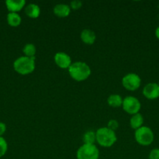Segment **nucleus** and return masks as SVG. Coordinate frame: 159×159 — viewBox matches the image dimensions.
<instances>
[{
  "label": "nucleus",
  "mask_w": 159,
  "mask_h": 159,
  "mask_svg": "<svg viewBox=\"0 0 159 159\" xmlns=\"http://www.w3.org/2000/svg\"><path fill=\"white\" fill-rule=\"evenodd\" d=\"M26 5L25 0H7L6 1V6L9 12H20Z\"/></svg>",
  "instance_id": "9d476101"
},
{
  "label": "nucleus",
  "mask_w": 159,
  "mask_h": 159,
  "mask_svg": "<svg viewBox=\"0 0 159 159\" xmlns=\"http://www.w3.org/2000/svg\"><path fill=\"white\" fill-rule=\"evenodd\" d=\"M123 86L128 91H136L141 85V79L136 73H128L122 79Z\"/></svg>",
  "instance_id": "0eeeda50"
},
{
  "label": "nucleus",
  "mask_w": 159,
  "mask_h": 159,
  "mask_svg": "<svg viewBox=\"0 0 159 159\" xmlns=\"http://www.w3.org/2000/svg\"><path fill=\"white\" fill-rule=\"evenodd\" d=\"M13 68L18 74L26 75L35 69V57L22 56L16 59L13 62Z\"/></svg>",
  "instance_id": "7ed1b4c3"
},
{
  "label": "nucleus",
  "mask_w": 159,
  "mask_h": 159,
  "mask_svg": "<svg viewBox=\"0 0 159 159\" xmlns=\"http://www.w3.org/2000/svg\"><path fill=\"white\" fill-rule=\"evenodd\" d=\"M83 141L84 144H94L96 142V133L92 130L87 131L83 136Z\"/></svg>",
  "instance_id": "a211bd4d"
},
{
  "label": "nucleus",
  "mask_w": 159,
  "mask_h": 159,
  "mask_svg": "<svg viewBox=\"0 0 159 159\" xmlns=\"http://www.w3.org/2000/svg\"><path fill=\"white\" fill-rule=\"evenodd\" d=\"M108 104L111 107H114V108H117V107H122L123 102V99L120 95L118 94H112L108 97L107 99Z\"/></svg>",
  "instance_id": "2eb2a0df"
},
{
  "label": "nucleus",
  "mask_w": 159,
  "mask_h": 159,
  "mask_svg": "<svg viewBox=\"0 0 159 159\" xmlns=\"http://www.w3.org/2000/svg\"><path fill=\"white\" fill-rule=\"evenodd\" d=\"M158 8H159V5H158Z\"/></svg>",
  "instance_id": "a878e982"
},
{
  "label": "nucleus",
  "mask_w": 159,
  "mask_h": 159,
  "mask_svg": "<svg viewBox=\"0 0 159 159\" xmlns=\"http://www.w3.org/2000/svg\"><path fill=\"white\" fill-rule=\"evenodd\" d=\"M55 63L62 69H69L72 65L70 56L65 52H57L54 56Z\"/></svg>",
  "instance_id": "6e6552de"
},
{
  "label": "nucleus",
  "mask_w": 159,
  "mask_h": 159,
  "mask_svg": "<svg viewBox=\"0 0 159 159\" xmlns=\"http://www.w3.org/2000/svg\"><path fill=\"white\" fill-rule=\"evenodd\" d=\"M70 75L76 82H83L90 77L91 69L85 62L76 61L72 63L68 69Z\"/></svg>",
  "instance_id": "f257e3e1"
},
{
  "label": "nucleus",
  "mask_w": 159,
  "mask_h": 159,
  "mask_svg": "<svg viewBox=\"0 0 159 159\" xmlns=\"http://www.w3.org/2000/svg\"><path fill=\"white\" fill-rule=\"evenodd\" d=\"M107 127L111 129V130H114V131H115L118 127V122L117 120H110L108 122Z\"/></svg>",
  "instance_id": "aec40b11"
},
{
  "label": "nucleus",
  "mask_w": 159,
  "mask_h": 159,
  "mask_svg": "<svg viewBox=\"0 0 159 159\" xmlns=\"http://www.w3.org/2000/svg\"><path fill=\"white\" fill-rule=\"evenodd\" d=\"M100 152L95 144H84L76 152L77 159H98Z\"/></svg>",
  "instance_id": "39448f33"
},
{
  "label": "nucleus",
  "mask_w": 159,
  "mask_h": 159,
  "mask_svg": "<svg viewBox=\"0 0 159 159\" xmlns=\"http://www.w3.org/2000/svg\"><path fill=\"white\" fill-rule=\"evenodd\" d=\"M80 39L86 44L92 45L96 40V34L92 30L84 29L81 31Z\"/></svg>",
  "instance_id": "f8f14e48"
},
{
  "label": "nucleus",
  "mask_w": 159,
  "mask_h": 159,
  "mask_svg": "<svg viewBox=\"0 0 159 159\" xmlns=\"http://www.w3.org/2000/svg\"><path fill=\"white\" fill-rule=\"evenodd\" d=\"M70 9H74V10H77V9H80L82 6V2L80 0H74V1L71 2L70 3Z\"/></svg>",
  "instance_id": "412c9836"
},
{
  "label": "nucleus",
  "mask_w": 159,
  "mask_h": 159,
  "mask_svg": "<svg viewBox=\"0 0 159 159\" xmlns=\"http://www.w3.org/2000/svg\"><path fill=\"white\" fill-rule=\"evenodd\" d=\"M143 117L140 113L137 114L132 115L130 120H129V125L134 130H137L140 127H143Z\"/></svg>",
  "instance_id": "4468645a"
},
{
  "label": "nucleus",
  "mask_w": 159,
  "mask_h": 159,
  "mask_svg": "<svg viewBox=\"0 0 159 159\" xmlns=\"http://www.w3.org/2000/svg\"><path fill=\"white\" fill-rule=\"evenodd\" d=\"M23 52L26 57H35L36 52H37V49H36L35 45L33 43H26L23 48Z\"/></svg>",
  "instance_id": "f3484780"
},
{
  "label": "nucleus",
  "mask_w": 159,
  "mask_h": 159,
  "mask_svg": "<svg viewBox=\"0 0 159 159\" xmlns=\"http://www.w3.org/2000/svg\"><path fill=\"white\" fill-rule=\"evenodd\" d=\"M155 36L157 39L159 40V26H157L155 30Z\"/></svg>",
  "instance_id": "b1692460"
},
{
  "label": "nucleus",
  "mask_w": 159,
  "mask_h": 159,
  "mask_svg": "<svg viewBox=\"0 0 159 159\" xmlns=\"http://www.w3.org/2000/svg\"><path fill=\"white\" fill-rule=\"evenodd\" d=\"M96 133V142L104 148H110L116 142L117 136L115 131L105 127L98 129Z\"/></svg>",
  "instance_id": "f03ea898"
},
{
  "label": "nucleus",
  "mask_w": 159,
  "mask_h": 159,
  "mask_svg": "<svg viewBox=\"0 0 159 159\" xmlns=\"http://www.w3.org/2000/svg\"><path fill=\"white\" fill-rule=\"evenodd\" d=\"M25 13L30 18L37 19L41 14V9L38 5L30 3L25 7Z\"/></svg>",
  "instance_id": "ddd939ff"
},
{
  "label": "nucleus",
  "mask_w": 159,
  "mask_h": 159,
  "mask_svg": "<svg viewBox=\"0 0 159 159\" xmlns=\"http://www.w3.org/2000/svg\"><path fill=\"white\" fill-rule=\"evenodd\" d=\"M158 85H159V82H158Z\"/></svg>",
  "instance_id": "393cba45"
},
{
  "label": "nucleus",
  "mask_w": 159,
  "mask_h": 159,
  "mask_svg": "<svg viewBox=\"0 0 159 159\" xmlns=\"http://www.w3.org/2000/svg\"><path fill=\"white\" fill-rule=\"evenodd\" d=\"M70 11H71L70 6L67 4H63V3L55 5L53 9V12L55 15L60 18H65V17L68 16L70 14Z\"/></svg>",
  "instance_id": "9b49d317"
},
{
  "label": "nucleus",
  "mask_w": 159,
  "mask_h": 159,
  "mask_svg": "<svg viewBox=\"0 0 159 159\" xmlns=\"http://www.w3.org/2000/svg\"><path fill=\"white\" fill-rule=\"evenodd\" d=\"M21 17L17 12H9L7 15L8 24L12 27H17L21 23Z\"/></svg>",
  "instance_id": "dca6fc26"
},
{
  "label": "nucleus",
  "mask_w": 159,
  "mask_h": 159,
  "mask_svg": "<svg viewBox=\"0 0 159 159\" xmlns=\"http://www.w3.org/2000/svg\"><path fill=\"white\" fill-rule=\"evenodd\" d=\"M149 159H159V148H154L151 151L149 155H148Z\"/></svg>",
  "instance_id": "4be33fe9"
},
{
  "label": "nucleus",
  "mask_w": 159,
  "mask_h": 159,
  "mask_svg": "<svg viewBox=\"0 0 159 159\" xmlns=\"http://www.w3.org/2000/svg\"><path fill=\"white\" fill-rule=\"evenodd\" d=\"M6 130V126L4 123L0 122V137H2V135L4 134V133Z\"/></svg>",
  "instance_id": "5701e85b"
},
{
  "label": "nucleus",
  "mask_w": 159,
  "mask_h": 159,
  "mask_svg": "<svg viewBox=\"0 0 159 159\" xmlns=\"http://www.w3.org/2000/svg\"><path fill=\"white\" fill-rule=\"evenodd\" d=\"M7 150H8L7 142H6V141L2 138V137H0V158L2 157L3 155H6Z\"/></svg>",
  "instance_id": "6ab92c4d"
},
{
  "label": "nucleus",
  "mask_w": 159,
  "mask_h": 159,
  "mask_svg": "<svg viewBox=\"0 0 159 159\" xmlns=\"http://www.w3.org/2000/svg\"><path fill=\"white\" fill-rule=\"evenodd\" d=\"M134 138L140 145L148 146L154 141V135L150 127L143 126L135 130Z\"/></svg>",
  "instance_id": "20e7f679"
},
{
  "label": "nucleus",
  "mask_w": 159,
  "mask_h": 159,
  "mask_svg": "<svg viewBox=\"0 0 159 159\" xmlns=\"http://www.w3.org/2000/svg\"><path fill=\"white\" fill-rule=\"evenodd\" d=\"M122 107L126 113L134 115L140 112L141 109V103L137 97L129 96L123 99Z\"/></svg>",
  "instance_id": "423d86ee"
},
{
  "label": "nucleus",
  "mask_w": 159,
  "mask_h": 159,
  "mask_svg": "<svg viewBox=\"0 0 159 159\" xmlns=\"http://www.w3.org/2000/svg\"><path fill=\"white\" fill-rule=\"evenodd\" d=\"M143 95L147 99H156L159 97V85L157 83L151 82L143 87Z\"/></svg>",
  "instance_id": "1a4fd4ad"
}]
</instances>
